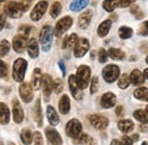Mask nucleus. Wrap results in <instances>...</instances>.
I'll return each mask as SVG.
<instances>
[{"label": "nucleus", "mask_w": 148, "mask_h": 145, "mask_svg": "<svg viewBox=\"0 0 148 145\" xmlns=\"http://www.w3.org/2000/svg\"><path fill=\"white\" fill-rule=\"evenodd\" d=\"M29 8V3L26 2H17V1H12L7 3L5 7V13L6 15L10 16L12 18H19L24 12H26Z\"/></svg>", "instance_id": "obj_1"}, {"label": "nucleus", "mask_w": 148, "mask_h": 145, "mask_svg": "<svg viewBox=\"0 0 148 145\" xmlns=\"http://www.w3.org/2000/svg\"><path fill=\"white\" fill-rule=\"evenodd\" d=\"M90 74H91V70H90L89 66L81 65V66L77 68L75 79H76V82H77V85L81 89H84V88L88 87L89 81H90Z\"/></svg>", "instance_id": "obj_2"}, {"label": "nucleus", "mask_w": 148, "mask_h": 145, "mask_svg": "<svg viewBox=\"0 0 148 145\" xmlns=\"http://www.w3.org/2000/svg\"><path fill=\"white\" fill-rule=\"evenodd\" d=\"M53 36H54V31L50 25H46L42 28L40 32V44L43 52L50 50L51 44H53Z\"/></svg>", "instance_id": "obj_3"}, {"label": "nucleus", "mask_w": 148, "mask_h": 145, "mask_svg": "<svg viewBox=\"0 0 148 145\" xmlns=\"http://www.w3.org/2000/svg\"><path fill=\"white\" fill-rule=\"evenodd\" d=\"M26 69H27V62L24 58H17L14 62V66H13V78L16 81L22 82L24 80Z\"/></svg>", "instance_id": "obj_4"}, {"label": "nucleus", "mask_w": 148, "mask_h": 145, "mask_svg": "<svg viewBox=\"0 0 148 145\" xmlns=\"http://www.w3.org/2000/svg\"><path fill=\"white\" fill-rule=\"evenodd\" d=\"M73 24V18L71 16H65V17L60 18L57 23H56L54 33L56 37H62Z\"/></svg>", "instance_id": "obj_5"}, {"label": "nucleus", "mask_w": 148, "mask_h": 145, "mask_svg": "<svg viewBox=\"0 0 148 145\" xmlns=\"http://www.w3.org/2000/svg\"><path fill=\"white\" fill-rule=\"evenodd\" d=\"M119 75H120V68L117 65L110 64V65L105 66L103 70V77H104L105 81L108 84L114 82L119 78Z\"/></svg>", "instance_id": "obj_6"}, {"label": "nucleus", "mask_w": 148, "mask_h": 145, "mask_svg": "<svg viewBox=\"0 0 148 145\" xmlns=\"http://www.w3.org/2000/svg\"><path fill=\"white\" fill-rule=\"evenodd\" d=\"M47 8H48V2L47 1H45V0L39 1L31 12V19L34 21V22L40 21L42 18V16L45 15V13L47 12Z\"/></svg>", "instance_id": "obj_7"}, {"label": "nucleus", "mask_w": 148, "mask_h": 145, "mask_svg": "<svg viewBox=\"0 0 148 145\" xmlns=\"http://www.w3.org/2000/svg\"><path fill=\"white\" fill-rule=\"evenodd\" d=\"M82 131V125L77 119H72L67 122L66 125V134L72 137V138H76Z\"/></svg>", "instance_id": "obj_8"}, {"label": "nucleus", "mask_w": 148, "mask_h": 145, "mask_svg": "<svg viewBox=\"0 0 148 145\" xmlns=\"http://www.w3.org/2000/svg\"><path fill=\"white\" fill-rule=\"evenodd\" d=\"M88 50H89V41L86 38L77 39V41L74 45V55H75V57H83Z\"/></svg>", "instance_id": "obj_9"}, {"label": "nucleus", "mask_w": 148, "mask_h": 145, "mask_svg": "<svg viewBox=\"0 0 148 145\" xmlns=\"http://www.w3.org/2000/svg\"><path fill=\"white\" fill-rule=\"evenodd\" d=\"M89 121L90 124L92 125L93 127L98 130H103L105 128H107L108 126V119L103 117V115H99V114H92L89 117Z\"/></svg>", "instance_id": "obj_10"}, {"label": "nucleus", "mask_w": 148, "mask_h": 145, "mask_svg": "<svg viewBox=\"0 0 148 145\" xmlns=\"http://www.w3.org/2000/svg\"><path fill=\"white\" fill-rule=\"evenodd\" d=\"M41 86H42V90L43 94L46 96V98L48 99L51 91L54 89V82H53V79L49 74H43L42 78H41Z\"/></svg>", "instance_id": "obj_11"}, {"label": "nucleus", "mask_w": 148, "mask_h": 145, "mask_svg": "<svg viewBox=\"0 0 148 145\" xmlns=\"http://www.w3.org/2000/svg\"><path fill=\"white\" fill-rule=\"evenodd\" d=\"M19 95L21 98L25 102V103H30L33 98V91L31 88V85L27 82H23L19 86Z\"/></svg>", "instance_id": "obj_12"}, {"label": "nucleus", "mask_w": 148, "mask_h": 145, "mask_svg": "<svg viewBox=\"0 0 148 145\" xmlns=\"http://www.w3.org/2000/svg\"><path fill=\"white\" fill-rule=\"evenodd\" d=\"M69 86H70V89H71V93H72L74 98L75 99H81L83 94H82V89L79 87V85L76 82L75 75H70V78H69Z\"/></svg>", "instance_id": "obj_13"}, {"label": "nucleus", "mask_w": 148, "mask_h": 145, "mask_svg": "<svg viewBox=\"0 0 148 145\" xmlns=\"http://www.w3.org/2000/svg\"><path fill=\"white\" fill-rule=\"evenodd\" d=\"M46 136L48 138V141L53 145H62L63 144V139L59 135V133L54 129V128H47L46 129Z\"/></svg>", "instance_id": "obj_14"}, {"label": "nucleus", "mask_w": 148, "mask_h": 145, "mask_svg": "<svg viewBox=\"0 0 148 145\" xmlns=\"http://www.w3.org/2000/svg\"><path fill=\"white\" fill-rule=\"evenodd\" d=\"M13 118L16 124H21L24 119V111L17 99H13Z\"/></svg>", "instance_id": "obj_15"}, {"label": "nucleus", "mask_w": 148, "mask_h": 145, "mask_svg": "<svg viewBox=\"0 0 148 145\" xmlns=\"http://www.w3.org/2000/svg\"><path fill=\"white\" fill-rule=\"evenodd\" d=\"M91 18H92V10L91 9H87L86 12H83L77 21V24H79V28L80 29H87L91 22Z\"/></svg>", "instance_id": "obj_16"}, {"label": "nucleus", "mask_w": 148, "mask_h": 145, "mask_svg": "<svg viewBox=\"0 0 148 145\" xmlns=\"http://www.w3.org/2000/svg\"><path fill=\"white\" fill-rule=\"evenodd\" d=\"M100 103H101V106L105 108V109H111L115 105L116 103V96L113 94V93H105L103 96H101V99H100Z\"/></svg>", "instance_id": "obj_17"}, {"label": "nucleus", "mask_w": 148, "mask_h": 145, "mask_svg": "<svg viewBox=\"0 0 148 145\" xmlns=\"http://www.w3.org/2000/svg\"><path fill=\"white\" fill-rule=\"evenodd\" d=\"M26 48H27V53H29L31 58L38 57V55H39V45H38V41L34 38H31L27 41Z\"/></svg>", "instance_id": "obj_18"}, {"label": "nucleus", "mask_w": 148, "mask_h": 145, "mask_svg": "<svg viewBox=\"0 0 148 145\" xmlns=\"http://www.w3.org/2000/svg\"><path fill=\"white\" fill-rule=\"evenodd\" d=\"M130 82L134 86H140L145 82V75L139 70H133L130 75Z\"/></svg>", "instance_id": "obj_19"}, {"label": "nucleus", "mask_w": 148, "mask_h": 145, "mask_svg": "<svg viewBox=\"0 0 148 145\" xmlns=\"http://www.w3.org/2000/svg\"><path fill=\"white\" fill-rule=\"evenodd\" d=\"M59 111L62 114H67L71 109V102H70V97L67 95H63L59 99Z\"/></svg>", "instance_id": "obj_20"}, {"label": "nucleus", "mask_w": 148, "mask_h": 145, "mask_svg": "<svg viewBox=\"0 0 148 145\" xmlns=\"http://www.w3.org/2000/svg\"><path fill=\"white\" fill-rule=\"evenodd\" d=\"M26 47V42H25V38L21 36H16L13 39V48L15 52L17 53H23L24 49Z\"/></svg>", "instance_id": "obj_21"}, {"label": "nucleus", "mask_w": 148, "mask_h": 145, "mask_svg": "<svg viewBox=\"0 0 148 145\" xmlns=\"http://www.w3.org/2000/svg\"><path fill=\"white\" fill-rule=\"evenodd\" d=\"M10 119V112L8 106L5 103H0V124L6 125L9 122Z\"/></svg>", "instance_id": "obj_22"}, {"label": "nucleus", "mask_w": 148, "mask_h": 145, "mask_svg": "<svg viewBox=\"0 0 148 145\" xmlns=\"http://www.w3.org/2000/svg\"><path fill=\"white\" fill-rule=\"evenodd\" d=\"M41 78H42V74H41V70L40 69H34V71L32 73V78H31V86L33 89L38 90L41 86Z\"/></svg>", "instance_id": "obj_23"}, {"label": "nucleus", "mask_w": 148, "mask_h": 145, "mask_svg": "<svg viewBox=\"0 0 148 145\" xmlns=\"http://www.w3.org/2000/svg\"><path fill=\"white\" fill-rule=\"evenodd\" d=\"M47 118H48V121L50 125L53 126H56L59 124V118H58V114L56 112V110L53 108V106H48L47 108Z\"/></svg>", "instance_id": "obj_24"}, {"label": "nucleus", "mask_w": 148, "mask_h": 145, "mask_svg": "<svg viewBox=\"0 0 148 145\" xmlns=\"http://www.w3.org/2000/svg\"><path fill=\"white\" fill-rule=\"evenodd\" d=\"M74 144L76 145H95L93 143V139L87 134H83V135H79L76 138H74Z\"/></svg>", "instance_id": "obj_25"}, {"label": "nucleus", "mask_w": 148, "mask_h": 145, "mask_svg": "<svg viewBox=\"0 0 148 145\" xmlns=\"http://www.w3.org/2000/svg\"><path fill=\"white\" fill-rule=\"evenodd\" d=\"M117 127L119 129L122 131V133H125L128 134L130 131H132V129L134 127L133 122L131 120H128V119H124V120H120L119 124H117Z\"/></svg>", "instance_id": "obj_26"}, {"label": "nucleus", "mask_w": 148, "mask_h": 145, "mask_svg": "<svg viewBox=\"0 0 148 145\" xmlns=\"http://www.w3.org/2000/svg\"><path fill=\"white\" fill-rule=\"evenodd\" d=\"M89 3V0H73L70 5V9L73 12H79L84 9Z\"/></svg>", "instance_id": "obj_27"}, {"label": "nucleus", "mask_w": 148, "mask_h": 145, "mask_svg": "<svg viewBox=\"0 0 148 145\" xmlns=\"http://www.w3.org/2000/svg\"><path fill=\"white\" fill-rule=\"evenodd\" d=\"M111 25H112V22L110 19H106L104 22L100 23V25L98 26V36L99 37H105L107 36V33L110 32L111 30Z\"/></svg>", "instance_id": "obj_28"}, {"label": "nucleus", "mask_w": 148, "mask_h": 145, "mask_svg": "<svg viewBox=\"0 0 148 145\" xmlns=\"http://www.w3.org/2000/svg\"><path fill=\"white\" fill-rule=\"evenodd\" d=\"M133 117L141 124H147L148 122V113L144 110H136L133 112Z\"/></svg>", "instance_id": "obj_29"}, {"label": "nucleus", "mask_w": 148, "mask_h": 145, "mask_svg": "<svg viewBox=\"0 0 148 145\" xmlns=\"http://www.w3.org/2000/svg\"><path fill=\"white\" fill-rule=\"evenodd\" d=\"M21 139H22L23 144H25V145H30L32 143V134H31L30 129L24 128V129L21 131Z\"/></svg>", "instance_id": "obj_30"}, {"label": "nucleus", "mask_w": 148, "mask_h": 145, "mask_svg": "<svg viewBox=\"0 0 148 145\" xmlns=\"http://www.w3.org/2000/svg\"><path fill=\"white\" fill-rule=\"evenodd\" d=\"M34 119L37 121L38 126L42 125V112H41V103L40 99H38L34 105Z\"/></svg>", "instance_id": "obj_31"}, {"label": "nucleus", "mask_w": 148, "mask_h": 145, "mask_svg": "<svg viewBox=\"0 0 148 145\" xmlns=\"http://www.w3.org/2000/svg\"><path fill=\"white\" fill-rule=\"evenodd\" d=\"M107 54L110 55L111 58L115 59V61H121V59H123L124 56H125V54H124L121 49H117V48H110V50H108Z\"/></svg>", "instance_id": "obj_32"}, {"label": "nucleus", "mask_w": 148, "mask_h": 145, "mask_svg": "<svg viewBox=\"0 0 148 145\" xmlns=\"http://www.w3.org/2000/svg\"><path fill=\"white\" fill-rule=\"evenodd\" d=\"M147 95H148V89L146 87H140V88L136 89L134 93H133V96H134L137 99H140V101L147 99Z\"/></svg>", "instance_id": "obj_33"}, {"label": "nucleus", "mask_w": 148, "mask_h": 145, "mask_svg": "<svg viewBox=\"0 0 148 145\" xmlns=\"http://www.w3.org/2000/svg\"><path fill=\"white\" fill-rule=\"evenodd\" d=\"M132 33H133V31L129 26H121L119 30V36L121 39H129L130 37L132 36Z\"/></svg>", "instance_id": "obj_34"}, {"label": "nucleus", "mask_w": 148, "mask_h": 145, "mask_svg": "<svg viewBox=\"0 0 148 145\" xmlns=\"http://www.w3.org/2000/svg\"><path fill=\"white\" fill-rule=\"evenodd\" d=\"M119 87L121 88V89H127L128 87L130 86V77L128 74H122L121 77H120V79H119Z\"/></svg>", "instance_id": "obj_35"}, {"label": "nucleus", "mask_w": 148, "mask_h": 145, "mask_svg": "<svg viewBox=\"0 0 148 145\" xmlns=\"http://www.w3.org/2000/svg\"><path fill=\"white\" fill-rule=\"evenodd\" d=\"M77 41V36L73 33V35H71V36L66 37L65 39H64V42H63V48H67V47H72L75 45V42Z\"/></svg>", "instance_id": "obj_36"}, {"label": "nucleus", "mask_w": 148, "mask_h": 145, "mask_svg": "<svg viewBox=\"0 0 148 145\" xmlns=\"http://www.w3.org/2000/svg\"><path fill=\"white\" fill-rule=\"evenodd\" d=\"M103 7L106 12H113L117 7V0H104Z\"/></svg>", "instance_id": "obj_37"}, {"label": "nucleus", "mask_w": 148, "mask_h": 145, "mask_svg": "<svg viewBox=\"0 0 148 145\" xmlns=\"http://www.w3.org/2000/svg\"><path fill=\"white\" fill-rule=\"evenodd\" d=\"M9 49H10V45L7 40H2L0 42V57H3L9 53Z\"/></svg>", "instance_id": "obj_38"}, {"label": "nucleus", "mask_w": 148, "mask_h": 145, "mask_svg": "<svg viewBox=\"0 0 148 145\" xmlns=\"http://www.w3.org/2000/svg\"><path fill=\"white\" fill-rule=\"evenodd\" d=\"M60 12H62V6H60V3H59V2H54L53 6H51V8H50V15H51V17L56 18L60 14Z\"/></svg>", "instance_id": "obj_39"}, {"label": "nucleus", "mask_w": 148, "mask_h": 145, "mask_svg": "<svg viewBox=\"0 0 148 145\" xmlns=\"http://www.w3.org/2000/svg\"><path fill=\"white\" fill-rule=\"evenodd\" d=\"M31 33V26L29 25H21L18 29V36L23 37V38H27Z\"/></svg>", "instance_id": "obj_40"}, {"label": "nucleus", "mask_w": 148, "mask_h": 145, "mask_svg": "<svg viewBox=\"0 0 148 145\" xmlns=\"http://www.w3.org/2000/svg\"><path fill=\"white\" fill-rule=\"evenodd\" d=\"M32 139L34 142V145H42L43 144V141H42V136L39 131H36L33 135H32Z\"/></svg>", "instance_id": "obj_41"}, {"label": "nucleus", "mask_w": 148, "mask_h": 145, "mask_svg": "<svg viewBox=\"0 0 148 145\" xmlns=\"http://www.w3.org/2000/svg\"><path fill=\"white\" fill-rule=\"evenodd\" d=\"M107 58H108L107 52L101 48V49L99 50V53H98V59H99V62H100V63H105V62L107 61Z\"/></svg>", "instance_id": "obj_42"}, {"label": "nucleus", "mask_w": 148, "mask_h": 145, "mask_svg": "<svg viewBox=\"0 0 148 145\" xmlns=\"http://www.w3.org/2000/svg\"><path fill=\"white\" fill-rule=\"evenodd\" d=\"M63 88H64V86H63L62 80H60V79H56L55 82H54V90H55L57 94H59V93L63 91Z\"/></svg>", "instance_id": "obj_43"}, {"label": "nucleus", "mask_w": 148, "mask_h": 145, "mask_svg": "<svg viewBox=\"0 0 148 145\" xmlns=\"http://www.w3.org/2000/svg\"><path fill=\"white\" fill-rule=\"evenodd\" d=\"M8 73V68L5 62L0 61V78H5Z\"/></svg>", "instance_id": "obj_44"}, {"label": "nucleus", "mask_w": 148, "mask_h": 145, "mask_svg": "<svg viewBox=\"0 0 148 145\" xmlns=\"http://www.w3.org/2000/svg\"><path fill=\"white\" fill-rule=\"evenodd\" d=\"M139 35H141V36H147L148 35V21H145V22L140 25Z\"/></svg>", "instance_id": "obj_45"}, {"label": "nucleus", "mask_w": 148, "mask_h": 145, "mask_svg": "<svg viewBox=\"0 0 148 145\" xmlns=\"http://www.w3.org/2000/svg\"><path fill=\"white\" fill-rule=\"evenodd\" d=\"M98 89V77H93L91 80V86H90V93L95 94Z\"/></svg>", "instance_id": "obj_46"}, {"label": "nucleus", "mask_w": 148, "mask_h": 145, "mask_svg": "<svg viewBox=\"0 0 148 145\" xmlns=\"http://www.w3.org/2000/svg\"><path fill=\"white\" fill-rule=\"evenodd\" d=\"M131 13L136 15V18H137V19H140V18L144 16L143 13H139V7H138V6H132V7H131Z\"/></svg>", "instance_id": "obj_47"}, {"label": "nucleus", "mask_w": 148, "mask_h": 145, "mask_svg": "<svg viewBox=\"0 0 148 145\" xmlns=\"http://www.w3.org/2000/svg\"><path fill=\"white\" fill-rule=\"evenodd\" d=\"M134 1H136V0H119L117 5H119L120 7H122V8H125V7H129L130 5H132Z\"/></svg>", "instance_id": "obj_48"}, {"label": "nucleus", "mask_w": 148, "mask_h": 145, "mask_svg": "<svg viewBox=\"0 0 148 145\" xmlns=\"http://www.w3.org/2000/svg\"><path fill=\"white\" fill-rule=\"evenodd\" d=\"M121 144L122 145H133V141L131 139V137L127 136V135H124V136H122Z\"/></svg>", "instance_id": "obj_49"}, {"label": "nucleus", "mask_w": 148, "mask_h": 145, "mask_svg": "<svg viewBox=\"0 0 148 145\" xmlns=\"http://www.w3.org/2000/svg\"><path fill=\"white\" fill-rule=\"evenodd\" d=\"M6 13L5 12H0V31L3 29L5 23H6Z\"/></svg>", "instance_id": "obj_50"}, {"label": "nucleus", "mask_w": 148, "mask_h": 145, "mask_svg": "<svg viewBox=\"0 0 148 145\" xmlns=\"http://www.w3.org/2000/svg\"><path fill=\"white\" fill-rule=\"evenodd\" d=\"M115 112H116V114H117L119 117H122V115H123V113H124V112H123V106H121V105H120V106H117Z\"/></svg>", "instance_id": "obj_51"}, {"label": "nucleus", "mask_w": 148, "mask_h": 145, "mask_svg": "<svg viewBox=\"0 0 148 145\" xmlns=\"http://www.w3.org/2000/svg\"><path fill=\"white\" fill-rule=\"evenodd\" d=\"M58 64H59V68H60V70H62V72H63V75H65V73H66V70H65V65H64V62H63V61H60Z\"/></svg>", "instance_id": "obj_52"}, {"label": "nucleus", "mask_w": 148, "mask_h": 145, "mask_svg": "<svg viewBox=\"0 0 148 145\" xmlns=\"http://www.w3.org/2000/svg\"><path fill=\"white\" fill-rule=\"evenodd\" d=\"M131 139H132L133 142H137V141L139 139V135H138V134H134V135H132V136H131Z\"/></svg>", "instance_id": "obj_53"}, {"label": "nucleus", "mask_w": 148, "mask_h": 145, "mask_svg": "<svg viewBox=\"0 0 148 145\" xmlns=\"http://www.w3.org/2000/svg\"><path fill=\"white\" fill-rule=\"evenodd\" d=\"M111 145H122V144H121V142H119L117 139H114V141H112Z\"/></svg>", "instance_id": "obj_54"}, {"label": "nucleus", "mask_w": 148, "mask_h": 145, "mask_svg": "<svg viewBox=\"0 0 148 145\" xmlns=\"http://www.w3.org/2000/svg\"><path fill=\"white\" fill-rule=\"evenodd\" d=\"M140 130L144 131V133H146V131H147V127H146V126H140Z\"/></svg>", "instance_id": "obj_55"}, {"label": "nucleus", "mask_w": 148, "mask_h": 145, "mask_svg": "<svg viewBox=\"0 0 148 145\" xmlns=\"http://www.w3.org/2000/svg\"><path fill=\"white\" fill-rule=\"evenodd\" d=\"M144 75H145V77H146V78L148 79V69H146V70L144 71Z\"/></svg>", "instance_id": "obj_56"}, {"label": "nucleus", "mask_w": 148, "mask_h": 145, "mask_svg": "<svg viewBox=\"0 0 148 145\" xmlns=\"http://www.w3.org/2000/svg\"><path fill=\"white\" fill-rule=\"evenodd\" d=\"M5 1H6V0H0V5H1L2 2H5Z\"/></svg>", "instance_id": "obj_57"}, {"label": "nucleus", "mask_w": 148, "mask_h": 145, "mask_svg": "<svg viewBox=\"0 0 148 145\" xmlns=\"http://www.w3.org/2000/svg\"><path fill=\"white\" fill-rule=\"evenodd\" d=\"M141 145H148V143H146V142H144V143H143Z\"/></svg>", "instance_id": "obj_58"}, {"label": "nucleus", "mask_w": 148, "mask_h": 145, "mask_svg": "<svg viewBox=\"0 0 148 145\" xmlns=\"http://www.w3.org/2000/svg\"><path fill=\"white\" fill-rule=\"evenodd\" d=\"M145 111H146V112L148 113V105H147V108H146V110H145Z\"/></svg>", "instance_id": "obj_59"}, {"label": "nucleus", "mask_w": 148, "mask_h": 145, "mask_svg": "<svg viewBox=\"0 0 148 145\" xmlns=\"http://www.w3.org/2000/svg\"><path fill=\"white\" fill-rule=\"evenodd\" d=\"M146 62H147V64H148V56L146 57Z\"/></svg>", "instance_id": "obj_60"}, {"label": "nucleus", "mask_w": 148, "mask_h": 145, "mask_svg": "<svg viewBox=\"0 0 148 145\" xmlns=\"http://www.w3.org/2000/svg\"><path fill=\"white\" fill-rule=\"evenodd\" d=\"M9 145H15V144H13V143H9Z\"/></svg>", "instance_id": "obj_61"}, {"label": "nucleus", "mask_w": 148, "mask_h": 145, "mask_svg": "<svg viewBox=\"0 0 148 145\" xmlns=\"http://www.w3.org/2000/svg\"><path fill=\"white\" fill-rule=\"evenodd\" d=\"M24 1H31V0H24Z\"/></svg>", "instance_id": "obj_62"}, {"label": "nucleus", "mask_w": 148, "mask_h": 145, "mask_svg": "<svg viewBox=\"0 0 148 145\" xmlns=\"http://www.w3.org/2000/svg\"><path fill=\"white\" fill-rule=\"evenodd\" d=\"M146 101H148V95H147V99H146Z\"/></svg>", "instance_id": "obj_63"}]
</instances>
